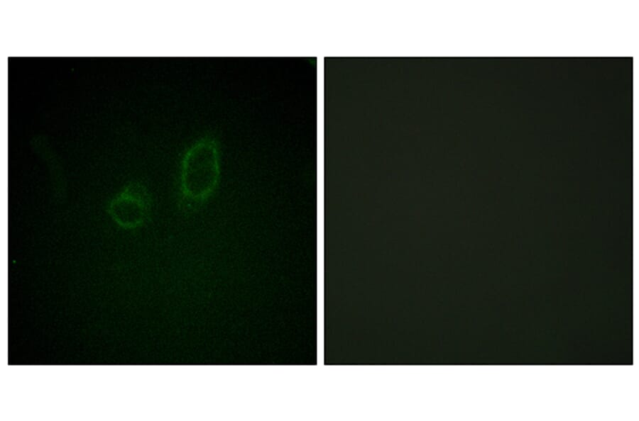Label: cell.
<instances>
[{"instance_id":"1","label":"cell","mask_w":639,"mask_h":421,"mask_svg":"<svg viewBox=\"0 0 639 421\" xmlns=\"http://www.w3.org/2000/svg\"><path fill=\"white\" fill-rule=\"evenodd\" d=\"M220 178L218 142L213 137H203L185 151L181 159L178 184L181 201L190 208L204 204L216 192Z\"/></svg>"},{"instance_id":"2","label":"cell","mask_w":639,"mask_h":421,"mask_svg":"<svg viewBox=\"0 0 639 421\" xmlns=\"http://www.w3.org/2000/svg\"><path fill=\"white\" fill-rule=\"evenodd\" d=\"M151 210V198L144 185L133 182L128 184L111 201L108 211L113 220L126 229H135L144 225Z\"/></svg>"}]
</instances>
